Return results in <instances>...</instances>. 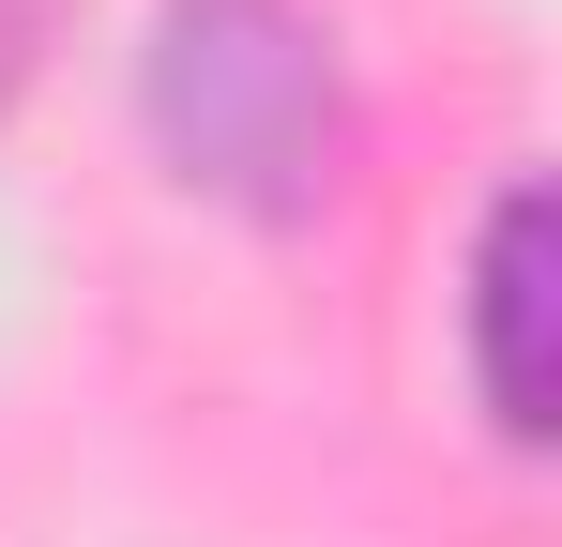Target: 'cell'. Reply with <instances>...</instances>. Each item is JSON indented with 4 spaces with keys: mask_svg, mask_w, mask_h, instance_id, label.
<instances>
[{
    "mask_svg": "<svg viewBox=\"0 0 562 547\" xmlns=\"http://www.w3.org/2000/svg\"><path fill=\"white\" fill-rule=\"evenodd\" d=\"M137 122L198 198H228L259 228H319L350 198V153H366L335 46L289 0H168L137 46Z\"/></svg>",
    "mask_w": 562,
    "mask_h": 547,
    "instance_id": "1",
    "label": "cell"
},
{
    "mask_svg": "<svg viewBox=\"0 0 562 547\" xmlns=\"http://www.w3.org/2000/svg\"><path fill=\"white\" fill-rule=\"evenodd\" d=\"M471 380H486L502 442H548V182L486 198V244H471Z\"/></svg>",
    "mask_w": 562,
    "mask_h": 547,
    "instance_id": "2",
    "label": "cell"
},
{
    "mask_svg": "<svg viewBox=\"0 0 562 547\" xmlns=\"http://www.w3.org/2000/svg\"><path fill=\"white\" fill-rule=\"evenodd\" d=\"M46 15H61V0H0V91L31 77V46H46Z\"/></svg>",
    "mask_w": 562,
    "mask_h": 547,
    "instance_id": "3",
    "label": "cell"
}]
</instances>
